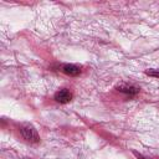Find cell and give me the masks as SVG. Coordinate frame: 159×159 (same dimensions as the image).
Listing matches in <instances>:
<instances>
[{"instance_id": "277c9868", "label": "cell", "mask_w": 159, "mask_h": 159, "mask_svg": "<svg viewBox=\"0 0 159 159\" xmlns=\"http://www.w3.org/2000/svg\"><path fill=\"white\" fill-rule=\"evenodd\" d=\"M117 89L119 92H123V93H127L129 96H133V94H137L139 92V88L135 87V86H130V84H125V83H122L119 86H117Z\"/></svg>"}, {"instance_id": "5b68a950", "label": "cell", "mask_w": 159, "mask_h": 159, "mask_svg": "<svg viewBox=\"0 0 159 159\" xmlns=\"http://www.w3.org/2000/svg\"><path fill=\"white\" fill-rule=\"evenodd\" d=\"M145 75L152 76V77H157V78H159V70H154V68L147 70V71H145Z\"/></svg>"}, {"instance_id": "7a4b0ae2", "label": "cell", "mask_w": 159, "mask_h": 159, "mask_svg": "<svg viewBox=\"0 0 159 159\" xmlns=\"http://www.w3.org/2000/svg\"><path fill=\"white\" fill-rule=\"evenodd\" d=\"M55 99H56V102L62 103V104L68 103V102L72 99V93H71L68 89L62 88V89H60V91H57V92L55 93Z\"/></svg>"}, {"instance_id": "6da1fadb", "label": "cell", "mask_w": 159, "mask_h": 159, "mask_svg": "<svg viewBox=\"0 0 159 159\" xmlns=\"http://www.w3.org/2000/svg\"><path fill=\"white\" fill-rule=\"evenodd\" d=\"M20 133L24 137V139H26L30 143H39L40 142V135L37 133V130L30 125V124H25L20 128Z\"/></svg>"}, {"instance_id": "3957f363", "label": "cell", "mask_w": 159, "mask_h": 159, "mask_svg": "<svg viewBox=\"0 0 159 159\" xmlns=\"http://www.w3.org/2000/svg\"><path fill=\"white\" fill-rule=\"evenodd\" d=\"M62 71L63 73L68 75V76H78L81 73V68L76 65H72V63H66L62 66Z\"/></svg>"}]
</instances>
